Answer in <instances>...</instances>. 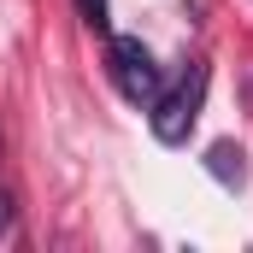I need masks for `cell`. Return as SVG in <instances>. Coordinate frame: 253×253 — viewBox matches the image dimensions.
<instances>
[{
    "label": "cell",
    "instance_id": "2",
    "mask_svg": "<svg viewBox=\"0 0 253 253\" xmlns=\"http://www.w3.org/2000/svg\"><path fill=\"white\" fill-rule=\"evenodd\" d=\"M106 71H112V88L124 94L129 106H153L159 88H165V71L153 65L141 36H112L106 42Z\"/></svg>",
    "mask_w": 253,
    "mask_h": 253
},
{
    "label": "cell",
    "instance_id": "1",
    "mask_svg": "<svg viewBox=\"0 0 253 253\" xmlns=\"http://www.w3.org/2000/svg\"><path fill=\"white\" fill-rule=\"evenodd\" d=\"M200 100H206V59H189V71H183L171 88H159V100L147 106L153 141H159V147H183L194 118H200Z\"/></svg>",
    "mask_w": 253,
    "mask_h": 253
},
{
    "label": "cell",
    "instance_id": "3",
    "mask_svg": "<svg viewBox=\"0 0 253 253\" xmlns=\"http://www.w3.org/2000/svg\"><path fill=\"white\" fill-rule=\"evenodd\" d=\"M206 171H212L218 183H236V189L248 183V165H242V147H230V141H218V147L206 153Z\"/></svg>",
    "mask_w": 253,
    "mask_h": 253
},
{
    "label": "cell",
    "instance_id": "5",
    "mask_svg": "<svg viewBox=\"0 0 253 253\" xmlns=\"http://www.w3.org/2000/svg\"><path fill=\"white\" fill-rule=\"evenodd\" d=\"M12 224H18V200L12 189H0V236H12Z\"/></svg>",
    "mask_w": 253,
    "mask_h": 253
},
{
    "label": "cell",
    "instance_id": "4",
    "mask_svg": "<svg viewBox=\"0 0 253 253\" xmlns=\"http://www.w3.org/2000/svg\"><path fill=\"white\" fill-rule=\"evenodd\" d=\"M77 18H83L94 36H106V30H112V12H106V0H77Z\"/></svg>",
    "mask_w": 253,
    "mask_h": 253
}]
</instances>
